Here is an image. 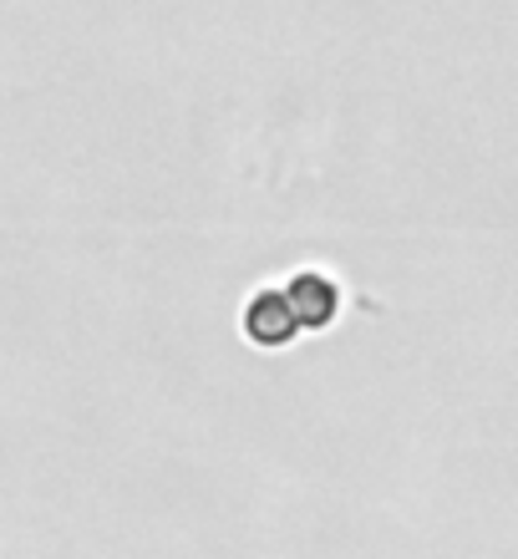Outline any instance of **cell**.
<instances>
[{"mask_svg": "<svg viewBox=\"0 0 518 559\" xmlns=\"http://www.w3.org/2000/svg\"><path fill=\"white\" fill-rule=\"evenodd\" d=\"M290 310H296V325L300 331H321V325L336 321V310H341V285L321 270H300L280 285Z\"/></svg>", "mask_w": 518, "mask_h": 559, "instance_id": "obj_1", "label": "cell"}, {"mask_svg": "<svg viewBox=\"0 0 518 559\" xmlns=\"http://www.w3.org/2000/svg\"><path fill=\"white\" fill-rule=\"evenodd\" d=\"M244 336H250L254 346H290V341L300 336L296 310H290L285 290L250 295V306H244Z\"/></svg>", "mask_w": 518, "mask_h": 559, "instance_id": "obj_2", "label": "cell"}]
</instances>
